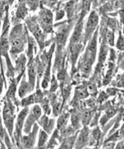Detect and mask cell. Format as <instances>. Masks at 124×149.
<instances>
[{
  "instance_id": "1",
  "label": "cell",
  "mask_w": 124,
  "mask_h": 149,
  "mask_svg": "<svg viewBox=\"0 0 124 149\" xmlns=\"http://www.w3.org/2000/svg\"><path fill=\"white\" fill-rule=\"evenodd\" d=\"M10 105H7L4 109V119L5 125L7 129L10 131V133H12L13 130V111L11 110Z\"/></svg>"
},
{
  "instance_id": "6",
  "label": "cell",
  "mask_w": 124,
  "mask_h": 149,
  "mask_svg": "<svg viewBox=\"0 0 124 149\" xmlns=\"http://www.w3.org/2000/svg\"><path fill=\"white\" fill-rule=\"evenodd\" d=\"M35 75H36V69H35L34 64L33 63H31L30 64H29V81L32 86H34V84Z\"/></svg>"
},
{
  "instance_id": "15",
  "label": "cell",
  "mask_w": 124,
  "mask_h": 149,
  "mask_svg": "<svg viewBox=\"0 0 124 149\" xmlns=\"http://www.w3.org/2000/svg\"><path fill=\"white\" fill-rule=\"evenodd\" d=\"M67 122V117L62 116L59 118V119L58 120V127L61 128V127L64 126V124Z\"/></svg>"
},
{
  "instance_id": "19",
  "label": "cell",
  "mask_w": 124,
  "mask_h": 149,
  "mask_svg": "<svg viewBox=\"0 0 124 149\" xmlns=\"http://www.w3.org/2000/svg\"><path fill=\"white\" fill-rule=\"evenodd\" d=\"M0 122H1V119H0Z\"/></svg>"
},
{
  "instance_id": "17",
  "label": "cell",
  "mask_w": 124,
  "mask_h": 149,
  "mask_svg": "<svg viewBox=\"0 0 124 149\" xmlns=\"http://www.w3.org/2000/svg\"><path fill=\"white\" fill-rule=\"evenodd\" d=\"M117 47H118V49H121V50L123 49V39L121 36L118 39V43H117Z\"/></svg>"
},
{
  "instance_id": "8",
  "label": "cell",
  "mask_w": 124,
  "mask_h": 149,
  "mask_svg": "<svg viewBox=\"0 0 124 149\" xmlns=\"http://www.w3.org/2000/svg\"><path fill=\"white\" fill-rule=\"evenodd\" d=\"M67 38V33L66 32L65 30L60 31L59 33H58V36H57V42H58V45H63L64 44H65Z\"/></svg>"
},
{
  "instance_id": "11",
  "label": "cell",
  "mask_w": 124,
  "mask_h": 149,
  "mask_svg": "<svg viewBox=\"0 0 124 149\" xmlns=\"http://www.w3.org/2000/svg\"><path fill=\"white\" fill-rule=\"evenodd\" d=\"M26 14V9L24 6H20L17 11V16L20 18H23Z\"/></svg>"
},
{
  "instance_id": "10",
  "label": "cell",
  "mask_w": 124,
  "mask_h": 149,
  "mask_svg": "<svg viewBox=\"0 0 124 149\" xmlns=\"http://www.w3.org/2000/svg\"><path fill=\"white\" fill-rule=\"evenodd\" d=\"M47 138H48V135L45 133V132L42 131L40 132V135H39V143H38V146L41 147L47 141Z\"/></svg>"
},
{
  "instance_id": "5",
  "label": "cell",
  "mask_w": 124,
  "mask_h": 149,
  "mask_svg": "<svg viewBox=\"0 0 124 149\" xmlns=\"http://www.w3.org/2000/svg\"><path fill=\"white\" fill-rule=\"evenodd\" d=\"M82 29H83V24H82L81 23H79L78 25L77 26V27H76L74 33H73L72 38H71V42H72V43H76V42L80 39Z\"/></svg>"
},
{
  "instance_id": "16",
  "label": "cell",
  "mask_w": 124,
  "mask_h": 149,
  "mask_svg": "<svg viewBox=\"0 0 124 149\" xmlns=\"http://www.w3.org/2000/svg\"><path fill=\"white\" fill-rule=\"evenodd\" d=\"M91 115L92 113L90 111H86L85 113L83 114V122H87L90 120V117H91Z\"/></svg>"
},
{
  "instance_id": "9",
  "label": "cell",
  "mask_w": 124,
  "mask_h": 149,
  "mask_svg": "<svg viewBox=\"0 0 124 149\" xmlns=\"http://www.w3.org/2000/svg\"><path fill=\"white\" fill-rule=\"evenodd\" d=\"M106 53H107V49H106V47L105 45L101 47L100 49V53H99V61L101 63L104 62L105 61V58H106Z\"/></svg>"
},
{
  "instance_id": "3",
  "label": "cell",
  "mask_w": 124,
  "mask_h": 149,
  "mask_svg": "<svg viewBox=\"0 0 124 149\" xmlns=\"http://www.w3.org/2000/svg\"><path fill=\"white\" fill-rule=\"evenodd\" d=\"M40 18L42 23L45 25H50L53 21V15L48 10H44L40 12Z\"/></svg>"
},
{
  "instance_id": "14",
  "label": "cell",
  "mask_w": 124,
  "mask_h": 149,
  "mask_svg": "<svg viewBox=\"0 0 124 149\" xmlns=\"http://www.w3.org/2000/svg\"><path fill=\"white\" fill-rule=\"evenodd\" d=\"M86 141H87V133L84 131L83 132H82L81 135H80V137H79L78 143L83 144V143H85Z\"/></svg>"
},
{
  "instance_id": "18",
  "label": "cell",
  "mask_w": 124,
  "mask_h": 149,
  "mask_svg": "<svg viewBox=\"0 0 124 149\" xmlns=\"http://www.w3.org/2000/svg\"><path fill=\"white\" fill-rule=\"evenodd\" d=\"M13 1H14V0H9V1H10V3H13Z\"/></svg>"
},
{
  "instance_id": "13",
  "label": "cell",
  "mask_w": 124,
  "mask_h": 149,
  "mask_svg": "<svg viewBox=\"0 0 124 149\" xmlns=\"http://www.w3.org/2000/svg\"><path fill=\"white\" fill-rule=\"evenodd\" d=\"M106 39H107V42L109 45H114V34L111 31H109L106 33Z\"/></svg>"
},
{
  "instance_id": "2",
  "label": "cell",
  "mask_w": 124,
  "mask_h": 149,
  "mask_svg": "<svg viewBox=\"0 0 124 149\" xmlns=\"http://www.w3.org/2000/svg\"><path fill=\"white\" fill-rule=\"evenodd\" d=\"M98 16L95 13H92L89 16L88 20L87 22L85 29V35L86 36H90V35L93 33L95 28L97 26L98 23Z\"/></svg>"
},
{
  "instance_id": "12",
  "label": "cell",
  "mask_w": 124,
  "mask_h": 149,
  "mask_svg": "<svg viewBox=\"0 0 124 149\" xmlns=\"http://www.w3.org/2000/svg\"><path fill=\"white\" fill-rule=\"evenodd\" d=\"M32 113L36 118V119H38L41 115L40 108H39L38 106H35L33 108V109H32Z\"/></svg>"
},
{
  "instance_id": "4",
  "label": "cell",
  "mask_w": 124,
  "mask_h": 149,
  "mask_svg": "<svg viewBox=\"0 0 124 149\" xmlns=\"http://www.w3.org/2000/svg\"><path fill=\"white\" fill-rule=\"evenodd\" d=\"M27 111H28L27 109L22 111L20 112V114H19L18 117L17 125H16V130H17V132H20V131L21 130L22 127H23V121H24L25 116H26V114H27Z\"/></svg>"
},
{
  "instance_id": "7",
  "label": "cell",
  "mask_w": 124,
  "mask_h": 149,
  "mask_svg": "<svg viewBox=\"0 0 124 149\" xmlns=\"http://www.w3.org/2000/svg\"><path fill=\"white\" fill-rule=\"evenodd\" d=\"M80 51V45H74L71 47V59L73 63H74L77 60V56L79 55V52Z\"/></svg>"
}]
</instances>
